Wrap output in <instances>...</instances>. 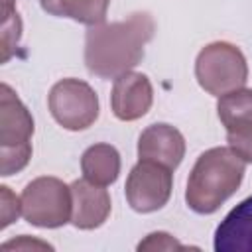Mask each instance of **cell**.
<instances>
[{
	"label": "cell",
	"instance_id": "cell-7",
	"mask_svg": "<svg viewBox=\"0 0 252 252\" xmlns=\"http://www.w3.org/2000/svg\"><path fill=\"white\" fill-rule=\"evenodd\" d=\"M173 169L140 159L126 179V201L136 213H154L167 205L173 187Z\"/></svg>",
	"mask_w": 252,
	"mask_h": 252
},
{
	"label": "cell",
	"instance_id": "cell-10",
	"mask_svg": "<svg viewBox=\"0 0 252 252\" xmlns=\"http://www.w3.org/2000/svg\"><path fill=\"white\" fill-rule=\"evenodd\" d=\"M71 193H73L71 222L81 230H93L102 226L112 209L108 191L102 185H94L83 177L71 183Z\"/></svg>",
	"mask_w": 252,
	"mask_h": 252
},
{
	"label": "cell",
	"instance_id": "cell-9",
	"mask_svg": "<svg viewBox=\"0 0 252 252\" xmlns=\"http://www.w3.org/2000/svg\"><path fill=\"white\" fill-rule=\"evenodd\" d=\"M185 156V138L183 134L165 124L148 126L138 138V158L161 163L169 169H175Z\"/></svg>",
	"mask_w": 252,
	"mask_h": 252
},
{
	"label": "cell",
	"instance_id": "cell-18",
	"mask_svg": "<svg viewBox=\"0 0 252 252\" xmlns=\"http://www.w3.org/2000/svg\"><path fill=\"white\" fill-rule=\"evenodd\" d=\"M185 246L179 244L167 232H152L138 244V250H183Z\"/></svg>",
	"mask_w": 252,
	"mask_h": 252
},
{
	"label": "cell",
	"instance_id": "cell-2",
	"mask_svg": "<svg viewBox=\"0 0 252 252\" xmlns=\"http://www.w3.org/2000/svg\"><path fill=\"white\" fill-rule=\"evenodd\" d=\"M246 161L230 148L219 146L203 152L187 179V207L199 215H213L240 187Z\"/></svg>",
	"mask_w": 252,
	"mask_h": 252
},
{
	"label": "cell",
	"instance_id": "cell-14",
	"mask_svg": "<svg viewBox=\"0 0 252 252\" xmlns=\"http://www.w3.org/2000/svg\"><path fill=\"white\" fill-rule=\"evenodd\" d=\"M217 112L224 130L252 126V89L242 87L219 96Z\"/></svg>",
	"mask_w": 252,
	"mask_h": 252
},
{
	"label": "cell",
	"instance_id": "cell-12",
	"mask_svg": "<svg viewBox=\"0 0 252 252\" xmlns=\"http://www.w3.org/2000/svg\"><path fill=\"white\" fill-rule=\"evenodd\" d=\"M83 177L94 185H110L120 175V154L110 144H94L81 158Z\"/></svg>",
	"mask_w": 252,
	"mask_h": 252
},
{
	"label": "cell",
	"instance_id": "cell-16",
	"mask_svg": "<svg viewBox=\"0 0 252 252\" xmlns=\"http://www.w3.org/2000/svg\"><path fill=\"white\" fill-rule=\"evenodd\" d=\"M226 140H228V148L238 158H242L246 163H252V126L226 130Z\"/></svg>",
	"mask_w": 252,
	"mask_h": 252
},
{
	"label": "cell",
	"instance_id": "cell-1",
	"mask_svg": "<svg viewBox=\"0 0 252 252\" xmlns=\"http://www.w3.org/2000/svg\"><path fill=\"white\" fill-rule=\"evenodd\" d=\"M156 22L148 12L112 24L89 26L85 35V65L100 79H116L144 59V47L154 37Z\"/></svg>",
	"mask_w": 252,
	"mask_h": 252
},
{
	"label": "cell",
	"instance_id": "cell-4",
	"mask_svg": "<svg viewBox=\"0 0 252 252\" xmlns=\"http://www.w3.org/2000/svg\"><path fill=\"white\" fill-rule=\"evenodd\" d=\"M195 77L201 89L213 96H222L242 89L248 81V63L244 53L228 41L205 45L195 61Z\"/></svg>",
	"mask_w": 252,
	"mask_h": 252
},
{
	"label": "cell",
	"instance_id": "cell-5",
	"mask_svg": "<svg viewBox=\"0 0 252 252\" xmlns=\"http://www.w3.org/2000/svg\"><path fill=\"white\" fill-rule=\"evenodd\" d=\"M22 217L39 228H59L71 222L73 193L57 177H35L22 191Z\"/></svg>",
	"mask_w": 252,
	"mask_h": 252
},
{
	"label": "cell",
	"instance_id": "cell-17",
	"mask_svg": "<svg viewBox=\"0 0 252 252\" xmlns=\"http://www.w3.org/2000/svg\"><path fill=\"white\" fill-rule=\"evenodd\" d=\"M0 195H2V222H0V226L6 228L22 213V199H18L10 191V187H6V185L0 187Z\"/></svg>",
	"mask_w": 252,
	"mask_h": 252
},
{
	"label": "cell",
	"instance_id": "cell-8",
	"mask_svg": "<svg viewBox=\"0 0 252 252\" xmlns=\"http://www.w3.org/2000/svg\"><path fill=\"white\" fill-rule=\"evenodd\" d=\"M154 102V89L144 73L128 71L114 79L110 106L118 120L132 122L142 118Z\"/></svg>",
	"mask_w": 252,
	"mask_h": 252
},
{
	"label": "cell",
	"instance_id": "cell-15",
	"mask_svg": "<svg viewBox=\"0 0 252 252\" xmlns=\"http://www.w3.org/2000/svg\"><path fill=\"white\" fill-rule=\"evenodd\" d=\"M20 33H22V22L16 10H12L10 14L2 16V63H6L12 53L14 47L20 41Z\"/></svg>",
	"mask_w": 252,
	"mask_h": 252
},
{
	"label": "cell",
	"instance_id": "cell-13",
	"mask_svg": "<svg viewBox=\"0 0 252 252\" xmlns=\"http://www.w3.org/2000/svg\"><path fill=\"white\" fill-rule=\"evenodd\" d=\"M41 8L57 18H71L85 26L104 24L110 0H39Z\"/></svg>",
	"mask_w": 252,
	"mask_h": 252
},
{
	"label": "cell",
	"instance_id": "cell-6",
	"mask_svg": "<svg viewBox=\"0 0 252 252\" xmlns=\"http://www.w3.org/2000/svg\"><path fill=\"white\" fill-rule=\"evenodd\" d=\"M47 106L55 122L71 132L87 130L98 118V96L81 79L57 81L49 91Z\"/></svg>",
	"mask_w": 252,
	"mask_h": 252
},
{
	"label": "cell",
	"instance_id": "cell-11",
	"mask_svg": "<svg viewBox=\"0 0 252 252\" xmlns=\"http://www.w3.org/2000/svg\"><path fill=\"white\" fill-rule=\"evenodd\" d=\"M217 252H252V195L240 201L215 230Z\"/></svg>",
	"mask_w": 252,
	"mask_h": 252
},
{
	"label": "cell",
	"instance_id": "cell-19",
	"mask_svg": "<svg viewBox=\"0 0 252 252\" xmlns=\"http://www.w3.org/2000/svg\"><path fill=\"white\" fill-rule=\"evenodd\" d=\"M2 248H4V250H8V248H49V250H51V246L45 244V242H41V240H32V242H30V238H28L26 234H24L20 240L6 242Z\"/></svg>",
	"mask_w": 252,
	"mask_h": 252
},
{
	"label": "cell",
	"instance_id": "cell-3",
	"mask_svg": "<svg viewBox=\"0 0 252 252\" xmlns=\"http://www.w3.org/2000/svg\"><path fill=\"white\" fill-rule=\"evenodd\" d=\"M33 118L18 94L2 83L0 87V158L2 175L22 171L32 158Z\"/></svg>",
	"mask_w": 252,
	"mask_h": 252
}]
</instances>
